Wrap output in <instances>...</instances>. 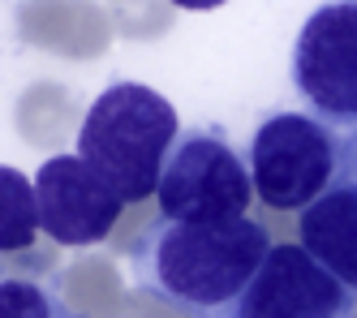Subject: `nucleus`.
I'll return each instance as SVG.
<instances>
[{
	"mask_svg": "<svg viewBox=\"0 0 357 318\" xmlns=\"http://www.w3.org/2000/svg\"><path fill=\"white\" fill-rule=\"evenodd\" d=\"M155 194L164 220H233L254 202V185L245 159L224 134L190 129L176 134Z\"/></svg>",
	"mask_w": 357,
	"mask_h": 318,
	"instance_id": "4",
	"label": "nucleus"
},
{
	"mask_svg": "<svg viewBox=\"0 0 357 318\" xmlns=\"http://www.w3.org/2000/svg\"><path fill=\"white\" fill-rule=\"evenodd\" d=\"M267 250V228H259L245 215L160 220L134 241L130 262L146 293L211 318L224 301L241 293V284L254 275Z\"/></svg>",
	"mask_w": 357,
	"mask_h": 318,
	"instance_id": "1",
	"label": "nucleus"
},
{
	"mask_svg": "<svg viewBox=\"0 0 357 318\" xmlns=\"http://www.w3.org/2000/svg\"><path fill=\"white\" fill-rule=\"evenodd\" d=\"M176 9H194V13H202V9H220L224 0H172Z\"/></svg>",
	"mask_w": 357,
	"mask_h": 318,
	"instance_id": "12",
	"label": "nucleus"
},
{
	"mask_svg": "<svg viewBox=\"0 0 357 318\" xmlns=\"http://www.w3.org/2000/svg\"><path fill=\"white\" fill-rule=\"evenodd\" d=\"M344 176L357 181V129H353V138L344 142Z\"/></svg>",
	"mask_w": 357,
	"mask_h": 318,
	"instance_id": "11",
	"label": "nucleus"
},
{
	"mask_svg": "<svg viewBox=\"0 0 357 318\" xmlns=\"http://www.w3.org/2000/svg\"><path fill=\"white\" fill-rule=\"evenodd\" d=\"M39 232L35 181L0 164V250H26Z\"/></svg>",
	"mask_w": 357,
	"mask_h": 318,
	"instance_id": "9",
	"label": "nucleus"
},
{
	"mask_svg": "<svg viewBox=\"0 0 357 318\" xmlns=\"http://www.w3.org/2000/svg\"><path fill=\"white\" fill-rule=\"evenodd\" d=\"M357 293L301 245H271L233 301L211 318H353Z\"/></svg>",
	"mask_w": 357,
	"mask_h": 318,
	"instance_id": "6",
	"label": "nucleus"
},
{
	"mask_svg": "<svg viewBox=\"0 0 357 318\" xmlns=\"http://www.w3.org/2000/svg\"><path fill=\"white\" fill-rule=\"evenodd\" d=\"M0 318H78L52 288L35 280H0Z\"/></svg>",
	"mask_w": 357,
	"mask_h": 318,
	"instance_id": "10",
	"label": "nucleus"
},
{
	"mask_svg": "<svg viewBox=\"0 0 357 318\" xmlns=\"http://www.w3.org/2000/svg\"><path fill=\"white\" fill-rule=\"evenodd\" d=\"M254 198L271 211H297L344 176V138L314 112H275L250 142Z\"/></svg>",
	"mask_w": 357,
	"mask_h": 318,
	"instance_id": "3",
	"label": "nucleus"
},
{
	"mask_svg": "<svg viewBox=\"0 0 357 318\" xmlns=\"http://www.w3.org/2000/svg\"><path fill=\"white\" fill-rule=\"evenodd\" d=\"M181 134L176 108L142 82H112L78 129V155L125 202L155 194L164 159Z\"/></svg>",
	"mask_w": 357,
	"mask_h": 318,
	"instance_id": "2",
	"label": "nucleus"
},
{
	"mask_svg": "<svg viewBox=\"0 0 357 318\" xmlns=\"http://www.w3.org/2000/svg\"><path fill=\"white\" fill-rule=\"evenodd\" d=\"M293 86L319 121L357 129V0H327L305 17L293 43Z\"/></svg>",
	"mask_w": 357,
	"mask_h": 318,
	"instance_id": "5",
	"label": "nucleus"
},
{
	"mask_svg": "<svg viewBox=\"0 0 357 318\" xmlns=\"http://www.w3.org/2000/svg\"><path fill=\"white\" fill-rule=\"evenodd\" d=\"M301 250L357 293V181L340 176L301 206Z\"/></svg>",
	"mask_w": 357,
	"mask_h": 318,
	"instance_id": "8",
	"label": "nucleus"
},
{
	"mask_svg": "<svg viewBox=\"0 0 357 318\" xmlns=\"http://www.w3.org/2000/svg\"><path fill=\"white\" fill-rule=\"evenodd\" d=\"M35 206L39 232H47L56 245H95L108 241L125 198L82 155H52L35 176Z\"/></svg>",
	"mask_w": 357,
	"mask_h": 318,
	"instance_id": "7",
	"label": "nucleus"
}]
</instances>
